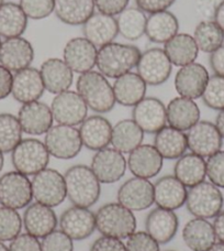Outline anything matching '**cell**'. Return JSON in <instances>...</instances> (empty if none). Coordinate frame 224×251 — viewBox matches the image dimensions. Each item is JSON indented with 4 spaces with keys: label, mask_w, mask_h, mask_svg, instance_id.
<instances>
[{
    "label": "cell",
    "mask_w": 224,
    "mask_h": 251,
    "mask_svg": "<svg viewBox=\"0 0 224 251\" xmlns=\"http://www.w3.org/2000/svg\"><path fill=\"white\" fill-rule=\"evenodd\" d=\"M23 132L30 136H42L53 127L54 118L51 107L40 100L23 104L18 113Z\"/></svg>",
    "instance_id": "obj_19"
},
{
    "label": "cell",
    "mask_w": 224,
    "mask_h": 251,
    "mask_svg": "<svg viewBox=\"0 0 224 251\" xmlns=\"http://www.w3.org/2000/svg\"><path fill=\"white\" fill-rule=\"evenodd\" d=\"M96 229L102 236L128 239L136 230V218L120 203H108L97 210Z\"/></svg>",
    "instance_id": "obj_4"
},
{
    "label": "cell",
    "mask_w": 224,
    "mask_h": 251,
    "mask_svg": "<svg viewBox=\"0 0 224 251\" xmlns=\"http://www.w3.org/2000/svg\"><path fill=\"white\" fill-rule=\"evenodd\" d=\"M89 251H127V247L121 239L102 236L95 240Z\"/></svg>",
    "instance_id": "obj_51"
},
{
    "label": "cell",
    "mask_w": 224,
    "mask_h": 251,
    "mask_svg": "<svg viewBox=\"0 0 224 251\" xmlns=\"http://www.w3.org/2000/svg\"><path fill=\"white\" fill-rule=\"evenodd\" d=\"M40 73L45 91L54 95L68 91L74 82V72L60 57H50L44 61L40 67Z\"/></svg>",
    "instance_id": "obj_25"
},
{
    "label": "cell",
    "mask_w": 224,
    "mask_h": 251,
    "mask_svg": "<svg viewBox=\"0 0 224 251\" xmlns=\"http://www.w3.org/2000/svg\"><path fill=\"white\" fill-rule=\"evenodd\" d=\"M28 26V17L20 4L3 2L0 6V37L11 39L21 37Z\"/></svg>",
    "instance_id": "obj_38"
},
{
    "label": "cell",
    "mask_w": 224,
    "mask_h": 251,
    "mask_svg": "<svg viewBox=\"0 0 224 251\" xmlns=\"http://www.w3.org/2000/svg\"><path fill=\"white\" fill-rule=\"evenodd\" d=\"M132 119L144 133L155 134L167 126L166 106L155 97H144L133 107Z\"/></svg>",
    "instance_id": "obj_16"
},
{
    "label": "cell",
    "mask_w": 224,
    "mask_h": 251,
    "mask_svg": "<svg viewBox=\"0 0 224 251\" xmlns=\"http://www.w3.org/2000/svg\"><path fill=\"white\" fill-rule=\"evenodd\" d=\"M51 110L54 122L60 125L79 126L88 117V106L75 91H65L53 98Z\"/></svg>",
    "instance_id": "obj_11"
},
{
    "label": "cell",
    "mask_w": 224,
    "mask_h": 251,
    "mask_svg": "<svg viewBox=\"0 0 224 251\" xmlns=\"http://www.w3.org/2000/svg\"><path fill=\"white\" fill-rule=\"evenodd\" d=\"M13 74L6 67L0 64V100L7 98L12 91Z\"/></svg>",
    "instance_id": "obj_52"
},
{
    "label": "cell",
    "mask_w": 224,
    "mask_h": 251,
    "mask_svg": "<svg viewBox=\"0 0 224 251\" xmlns=\"http://www.w3.org/2000/svg\"><path fill=\"white\" fill-rule=\"evenodd\" d=\"M3 2H4V0H0V6H1Z\"/></svg>",
    "instance_id": "obj_61"
},
{
    "label": "cell",
    "mask_w": 224,
    "mask_h": 251,
    "mask_svg": "<svg viewBox=\"0 0 224 251\" xmlns=\"http://www.w3.org/2000/svg\"><path fill=\"white\" fill-rule=\"evenodd\" d=\"M212 225L214 232H216L217 239L220 243H224V210L219 214L217 217H214V222Z\"/></svg>",
    "instance_id": "obj_55"
},
{
    "label": "cell",
    "mask_w": 224,
    "mask_h": 251,
    "mask_svg": "<svg viewBox=\"0 0 224 251\" xmlns=\"http://www.w3.org/2000/svg\"><path fill=\"white\" fill-rule=\"evenodd\" d=\"M172 71L173 64L165 51L159 48H151L142 52L136 65V73L150 86H159L167 82Z\"/></svg>",
    "instance_id": "obj_10"
},
{
    "label": "cell",
    "mask_w": 224,
    "mask_h": 251,
    "mask_svg": "<svg viewBox=\"0 0 224 251\" xmlns=\"http://www.w3.org/2000/svg\"><path fill=\"white\" fill-rule=\"evenodd\" d=\"M178 226L179 221L174 210L160 207L151 210L145 221L146 232L159 245L170 243L177 234Z\"/></svg>",
    "instance_id": "obj_26"
},
{
    "label": "cell",
    "mask_w": 224,
    "mask_h": 251,
    "mask_svg": "<svg viewBox=\"0 0 224 251\" xmlns=\"http://www.w3.org/2000/svg\"><path fill=\"white\" fill-rule=\"evenodd\" d=\"M182 240L191 251H208L216 244L217 237L208 219L195 217L183 226Z\"/></svg>",
    "instance_id": "obj_31"
},
{
    "label": "cell",
    "mask_w": 224,
    "mask_h": 251,
    "mask_svg": "<svg viewBox=\"0 0 224 251\" xmlns=\"http://www.w3.org/2000/svg\"><path fill=\"white\" fill-rule=\"evenodd\" d=\"M44 145L51 156L60 160L76 158L84 147L77 128L60 124L53 126L45 133Z\"/></svg>",
    "instance_id": "obj_7"
},
{
    "label": "cell",
    "mask_w": 224,
    "mask_h": 251,
    "mask_svg": "<svg viewBox=\"0 0 224 251\" xmlns=\"http://www.w3.org/2000/svg\"><path fill=\"white\" fill-rule=\"evenodd\" d=\"M66 196L74 206L89 208L95 205L101 194V183L90 167L77 164L64 174Z\"/></svg>",
    "instance_id": "obj_2"
},
{
    "label": "cell",
    "mask_w": 224,
    "mask_h": 251,
    "mask_svg": "<svg viewBox=\"0 0 224 251\" xmlns=\"http://www.w3.org/2000/svg\"><path fill=\"white\" fill-rule=\"evenodd\" d=\"M174 176L186 187L195 186L207 176V161L192 152L185 153L175 163Z\"/></svg>",
    "instance_id": "obj_36"
},
{
    "label": "cell",
    "mask_w": 224,
    "mask_h": 251,
    "mask_svg": "<svg viewBox=\"0 0 224 251\" xmlns=\"http://www.w3.org/2000/svg\"><path fill=\"white\" fill-rule=\"evenodd\" d=\"M50 156L44 142L35 138L22 139L11 152L13 168L26 176H34L46 169Z\"/></svg>",
    "instance_id": "obj_6"
},
{
    "label": "cell",
    "mask_w": 224,
    "mask_h": 251,
    "mask_svg": "<svg viewBox=\"0 0 224 251\" xmlns=\"http://www.w3.org/2000/svg\"><path fill=\"white\" fill-rule=\"evenodd\" d=\"M166 115L168 126L186 132L199 122L201 113L194 100L178 96L168 102Z\"/></svg>",
    "instance_id": "obj_28"
},
{
    "label": "cell",
    "mask_w": 224,
    "mask_h": 251,
    "mask_svg": "<svg viewBox=\"0 0 224 251\" xmlns=\"http://www.w3.org/2000/svg\"><path fill=\"white\" fill-rule=\"evenodd\" d=\"M141 53L136 46L113 41L98 49L96 67L107 78L115 79L136 67Z\"/></svg>",
    "instance_id": "obj_1"
},
{
    "label": "cell",
    "mask_w": 224,
    "mask_h": 251,
    "mask_svg": "<svg viewBox=\"0 0 224 251\" xmlns=\"http://www.w3.org/2000/svg\"><path fill=\"white\" fill-rule=\"evenodd\" d=\"M186 137L188 149L202 158H209L222 149L223 138L217 126L210 122L199 120L186 131Z\"/></svg>",
    "instance_id": "obj_12"
},
{
    "label": "cell",
    "mask_w": 224,
    "mask_h": 251,
    "mask_svg": "<svg viewBox=\"0 0 224 251\" xmlns=\"http://www.w3.org/2000/svg\"><path fill=\"white\" fill-rule=\"evenodd\" d=\"M3 165H4V156H3V153H2V152L0 151V172L2 171Z\"/></svg>",
    "instance_id": "obj_59"
},
{
    "label": "cell",
    "mask_w": 224,
    "mask_h": 251,
    "mask_svg": "<svg viewBox=\"0 0 224 251\" xmlns=\"http://www.w3.org/2000/svg\"><path fill=\"white\" fill-rule=\"evenodd\" d=\"M208 251H224V243H216Z\"/></svg>",
    "instance_id": "obj_58"
},
{
    "label": "cell",
    "mask_w": 224,
    "mask_h": 251,
    "mask_svg": "<svg viewBox=\"0 0 224 251\" xmlns=\"http://www.w3.org/2000/svg\"><path fill=\"white\" fill-rule=\"evenodd\" d=\"M116 25L121 37L129 41H136L145 35L146 13L137 7H128L116 16Z\"/></svg>",
    "instance_id": "obj_39"
},
{
    "label": "cell",
    "mask_w": 224,
    "mask_h": 251,
    "mask_svg": "<svg viewBox=\"0 0 224 251\" xmlns=\"http://www.w3.org/2000/svg\"><path fill=\"white\" fill-rule=\"evenodd\" d=\"M19 4L28 19L42 20L54 12V0H20Z\"/></svg>",
    "instance_id": "obj_44"
},
{
    "label": "cell",
    "mask_w": 224,
    "mask_h": 251,
    "mask_svg": "<svg viewBox=\"0 0 224 251\" xmlns=\"http://www.w3.org/2000/svg\"><path fill=\"white\" fill-rule=\"evenodd\" d=\"M144 140V132L133 119H123L112 127V148L121 153H131Z\"/></svg>",
    "instance_id": "obj_37"
},
{
    "label": "cell",
    "mask_w": 224,
    "mask_h": 251,
    "mask_svg": "<svg viewBox=\"0 0 224 251\" xmlns=\"http://www.w3.org/2000/svg\"><path fill=\"white\" fill-rule=\"evenodd\" d=\"M0 46H1V37H0Z\"/></svg>",
    "instance_id": "obj_62"
},
{
    "label": "cell",
    "mask_w": 224,
    "mask_h": 251,
    "mask_svg": "<svg viewBox=\"0 0 224 251\" xmlns=\"http://www.w3.org/2000/svg\"><path fill=\"white\" fill-rule=\"evenodd\" d=\"M209 72L200 63H190L179 67L175 75V89L179 96L198 100L202 96L203 91L209 80Z\"/></svg>",
    "instance_id": "obj_15"
},
{
    "label": "cell",
    "mask_w": 224,
    "mask_h": 251,
    "mask_svg": "<svg viewBox=\"0 0 224 251\" xmlns=\"http://www.w3.org/2000/svg\"><path fill=\"white\" fill-rule=\"evenodd\" d=\"M129 2L130 0H95V6L98 12L115 17L128 8Z\"/></svg>",
    "instance_id": "obj_49"
},
{
    "label": "cell",
    "mask_w": 224,
    "mask_h": 251,
    "mask_svg": "<svg viewBox=\"0 0 224 251\" xmlns=\"http://www.w3.org/2000/svg\"><path fill=\"white\" fill-rule=\"evenodd\" d=\"M42 251H74L73 239L64 231L54 230L42 239Z\"/></svg>",
    "instance_id": "obj_45"
},
{
    "label": "cell",
    "mask_w": 224,
    "mask_h": 251,
    "mask_svg": "<svg viewBox=\"0 0 224 251\" xmlns=\"http://www.w3.org/2000/svg\"><path fill=\"white\" fill-rule=\"evenodd\" d=\"M213 21L220 26L224 32V0L218 4L216 8V12H214Z\"/></svg>",
    "instance_id": "obj_56"
},
{
    "label": "cell",
    "mask_w": 224,
    "mask_h": 251,
    "mask_svg": "<svg viewBox=\"0 0 224 251\" xmlns=\"http://www.w3.org/2000/svg\"><path fill=\"white\" fill-rule=\"evenodd\" d=\"M201 98L209 108L219 111L224 109V77L216 74L210 76Z\"/></svg>",
    "instance_id": "obj_43"
},
{
    "label": "cell",
    "mask_w": 224,
    "mask_h": 251,
    "mask_svg": "<svg viewBox=\"0 0 224 251\" xmlns=\"http://www.w3.org/2000/svg\"><path fill=\"white\" fill-rule=\"evenodd\" d=\"M163 50L173 66L181 67L194 63L199 54L194 37L189 33H177L164 44Z\"/></svg>",
    "instance_id": "obj_34"
},
{
    "label": "cell",
    "mask_w": 224,
    "mask_h": 251,
    "mask_svg": "<svg viewBox=\"0 0 224 251\" xmlns=\"http://www.w3.org/2000/svg\"><path fill=\"white\" fill-rule=\"evenodd\" d=\"M45 92L40 70L26 67L13 74L11 95L20 104L37 101Z\"/></svg>",
    "instance_id": "obj_22"
},
{
    "label": "cell",
    "mask_w": 224,
    "mask_h": 251,
    "mask_svg": "<svg viewBox=\"0 0 224 251\" xmlns=\"http://www.w3.org/2000/svg\"><path fill=\"white\" fill-rule=\"evenodd\" d=\"M98 48L85 37L70 39L63 50V60L74 73L84 74L92 71L97 63Z\"/></svg>",
    "instance_id": "obj_18"
},
{
    "label": "cell",
    "mask_w": 224,
    "mask_h": 251,
    "mask_svg": "<svg viewBox=\"0 0 224 251\" xmlns=\"http://www.w3.org/2000/svg\"><path fill=\"white\" fill-rule=\"evenodd\" d=\"M83 33L98 49L113 42L119 34L115 17L95 12L83 25Z\"/></svg>",
    "instance_id": "obj_29"
},
{
    "label": "cell",
    "mask_w": 224,
    "mask_h": 251,
    "mask_svg": "<svg viewBox=\"0 0 224 251\" xmlns=\"http://www.w3.org/2000/svg\"><path fill=\"white\" fill-rule=\"evenodd\" d=\"M153 146L163 159L177 160L185 154L188 149L186 132L165 126L155 133Z\"/></svg>",
    "instance_id": "obj_35"
},
{
    "label": "cell",
    "mask_w": 224,
    "mask_h": 251,
    "mask_svg": "<svg viewBox=\"0 0 224 251\" xmlns=\"http://www.w3.org/2000/svg\"><path fill=\"white\" fill-rule=\"evenodd\" d=\"M9 251H42V246L39 238L26 232L20 234L11 241Z\"/></svg>",
    "instance_id": "obj_48"
},
{
    "label": "cell",
    "mask_w": 224,
    "mask_h": 251,
    "mask_svg": "<svg viewBox=\"0 0 224 251\" xmlns=\"http://www.w3.org/2000/svg\"><path fill=\"white\" fill-rule=\"evenodd\" d=\"M187 192V187L175 176H165L154 184V203L157 207L176 210L185 205Z\"/></svg>",
    "instance_id": "obj_27"
},
{
    "label": "cell",
    "mask_w": 224,
    "mask_h": 251,
    "mask_svg": "<svg viewBox=\"0 0 224 251\" xmlns=\"http://www.w3.org/2000/svg\"><path fill=\"white\" fill-rule=\"evenodd\" d=\"M23 130L19 119L12 114H0V151L11 153L22 140Z\"/></svg>",
    "instance_id": "obj_41"
},
{
    "label": "cell",
    "mask_w": 224,
    "mask_h": 251,
    "mask_svg": "<svg viewBox=\"0 0 224 251\" xmlns=\"http://www.w3.org/2000/svg\"><path fill=\"white\" fill-rule=\"evenodd\" d=\"M95 0H54L57 19L67 25H83L95 13Z\"/></svg>",
    "instance_id": "obj_32"
},
{
    "label": "cell",
    "mask_w": 224,
    "mask_h": 251,
    "mask_svg": "<svg viewBox=\"0 0 224 251\" xmlns=\"http://www.w3.org/2000/svg\"><path fill=\"white\" fill-rule=\"evenodd\" d=\"M60 228L73 240H84L96 230V214L89 208L73 206L61 215Z\"/></svg>",
    "instance_id": "obj_17"
},
{
    "label": "cell",
    "mask_w": 224,
    "mask_h": 251,
    "mask_svg": "<svg viewBox=\"0 0 224 251\" xmlns=\"http://www.w3.org/2000/svg\"><path fill=\"white\" fill-rule=\"evenodd\" d=\"M31 183L33 199L38 203L53 208L61 205L67 199L64 176L55 169L46 168L42 170L35 174Z\"/></svg>",
    "instance_id": "obj_8"
},
{
    "label": "cell",
    "mask_w": 224,
    "mask_h": 251,
    "mask_svg": "<svg viewBox=\"0 0 224 251\" xmlns=\"http://www.w3.org/2000/svg\"><path fill=\"white\" fill-rule=\"evenodd\" d=\"M216 8L217 6H214L212 0H197L196 2V10L204 20H211V18L214 17Z\"/></svg>",
    "instance_id": "obj_54"
},
{
    "label": "cell",
    "mask_w": 224,
    "mask_h": 251,
    "mask_svg": "<svg viewBox=\"0 0 224 251\" xmlns=\"http://www.w3.org/2000/svg\"><path fill=\"white\" fill-rule=\"evenodd\" d=\"M164 159L153 145H142L129 153L128 169L134 176L142 178L155 177L162 171Z\"/></svg>",
    "instance_id": "obj_21"
},
{
    "label": "cell",
    "mask_w": 224,
    "mask_h": 251,
    "mask_svg": "<svg viewBox=\"0 0 224 251\" xmlns=\"http://www.w3.org/2000/svg\"><path fill=\"white\" fill-rule=\"evenodd\" d=\"M175 2L176 0H135L136 7L149 15L168 10Z\"/></svg>",
    "instance_id": "obj_50"
},
{
    "label": "cell",
    "mask_w": 224,
    "mask_h": 251,
    "mask_svg": "<svg viewBox=\"0 0 224 251\" xmlns=\"http://www.w3.org/2000/svg\"><path fill=\"white\" fill-rule=\"evenodd\" d=\"M33 200L32 183L18 171L4 173L0 177V204L12 209L28 207Z\"/></svg>",
    "instance_id": "obj_9"
},
{
    "label": "cell",
    "mask_w": 224,
    "mask_h": 251,
    "mask_svg": "<svg viewBox=\"0 0 224 251\" xmlns=\"http://www.w3.org/2000/svg\"><path fill=\"white\" fill-rule=\"evenodd\" d=\"M223 195L211 182H201L187 192L186 207L192 216L202 219L217 217L222 212Z\"/></svg>",
    "instance_id": "obj_5"
},
{
    "label": "cell",
    "mask_w": 224,
    "mask_h": 251,
    "mask_svg": "<svg viewBox=\"0 0 224 251\" xmlns=\"http://www.w3.org/2000/svg\"><path fill=\"white\" fill-rule=\"evenodd\" d=\"M214 125L217 126L219 132H220L221 137L224 139V109L219 111L216 119V124Z\"/></svg>",
    "instance_id": "obj_57"
},
{
    "label": "cell",
    "mask_w": 224,
    "mask_h": 251,
    "mask_svg": "<svg viewBox=\"0 0 224 251\" xmlns=\"http://www.w3.org/2000/svg\"><path fill=\"white\" fill-rule=\"evenodd\" d=\"M0 251H9V248L2 243V241H0Z\"/></svg>",
    "instance_id": "obj_60"
},
{
    "label": "cell",
    "mask_w": 224,
    "mask_h": 251,
    "mask_svg": "<svg viewBox=\"0 0 224 251\" xmlns=\"http://www.w3.org/2000/svg\"><path fill=\"white\" fill-rule=\"evenodd\" d=\"M83 146L91 151H99L111 143L112 125L104 116H89L79 125Z\"/></svg>",
    "instance_id": "obj_24"
},
{
    "label": "cell",
    "mask_w": 224,
    "mask_h": 251,
    "mask_svg": "<svg viewBox=\"0 0 224 251\" xmlns=\"http://www.w3.org/2000/svg\"><path fill=\"white\" fill-rule=\"evenodd\" d=\"M90 168L100 183L112 184L124 176L128 164L123 153L114 148L107 147L92 156Z\"/></svg>",
    "instance_id": "obj_14"
},
{
    "label": "cell",
    "mask_w": 224,
    "mask_h": 251,
    "mask_svg": "<svg viewBox=\"0 0 224 251\" xmlns=\"http://www.w3.org/2000/svg\"><path fill=\"white\" fill-rule=\"evenodd\" d=\"M23 222L17 209L0 207V241H12L21 234Z\"/></svg>",
    "instance_id": "obj_42"
},
{
    "label": "cell",
    "mask_w": 224,
    "mask_h": 251,
    "mask_svg": "<svg viewBox=\"0 0 224 251\" xmlns=\"http://www.w3.org/2000/svg\"><path fill=\"white\" fill-rule=\"evenodd\" d=\"M207 176L218 187L224 188V151L220 150L207 160Z\"/></svg>",
    "instance_id": "obj_47"
},
{
    "label": "cell",
    "mask_w": 224,
    "mask_h": 251,
    "mask_svg": "<svg viewBox=\"0 0 224 251\" xmlns=\"http://www.w3.org/2000/svg\"><path fill=\"white\" fill-rule=\"evenodd\" d=\"M199 52L209 53L218 50L224 43V32L213 20H202L197 25L194 35Z\"/></svg>",
    "instance_id": "obj_40"
},
{
    "label": "cell",
    "mask_w": 224,
    "mask_h": 251,
    "mask_svg": "<svg viewBox=\"0 0 224 251\" xmlns=\"http://www.w3.org/2000/svg\"><path fill=\"white\" fill-rule=\"evenodd\" d=\"M177 17L168 10L151 13L146 19L145 35L151 42L165 44L178 33Z\"/></svg>",
    "instance_id": "obj_33"
},
{
    "label": "cell",
    "mask_w": 224,
    "mask_h": 251,
    "mask_svg": "<svg viewBox=\"0 0 224 251\" xmlns=\"http://www.w3.org/2000/svg\"><path fill=\"white\" fill-rule=\"evenodd\" d=\"M22 222L28 234L42 239L54 231L58 225V219L53 208L38 201L25 207Z\"/></svg>",
    "instance_id": "obj_23"
},
{
    "label": "cell",
    "mask_w": 224,
    "mask_h": 251,
    "mask_svg": "<svg viewBox=\"0 0 224 251\" xmlns=\"http://www.w3.org/2000/svg\"><path fill=\"white\" fill-rule=\"evenodd\" d=\"M77 92L86 102L88 108L97 114H107L114 108L115 98L112 85L98 71L80 74L76 82Z\"/></svg>",
    "instance_id": "obj_3"
},
{
    "label": "cell",
    "mask_w": 224,
    "mask_h": 251,
    "mask_svg": "<svg viewBox=\"0 0 224 251\" xmlns=\"http://www.w3.org/2000/svg\"><path fill=\"white\" fill-rule=\"evenodd\" d=\"M112 88L118 104L134 107L145 97L147 85L137 73L130 72L115 78Z\"/></svg>",
    "instance_id": "obj_30"
},
{
    "label": "cell",
    "mask_w": 224,
    "mask_h": 251,
    "mask_svg": "<svg viewBox=\"0 0 224 251\" xmlns=\"http://www.w3.org/2000/svg\"><path fill=\"white\" fill-rule=\"evenodd\" d=\"M127 251H159V244L146 231H135L125 244Z\"/></svg>",
    "instance_id": "obj_46"
},
{
    "label": "cell",
    "mask_w": 224,
    "mask_h": 251,
    "mask_svg": "<svg viewBox=\"0 0 224 251\" xmlns=\"http://www.w3.org/2000/svg\"><path fill=\"white\" fill-rule=\"evenodd\" d=\"M167 251H172V250H167Z\"/></svg>",
    "instance_id": "obj_63"
},
{
    "label": "cell",
    "mask_w": 224,
    "mask_h": 251,
    "mask_svg": "<svg viewBox=\"0 0 224 251\" xmlns=\"http://www.w3.org/2000/svg\"><path fill=\"white\" fill-rule=\"evenodd\" d=\"M116 199L132 212H141L154 204V184L147 178L131 177L120 186Z\"/></svg>",
    "instance_id": "obj_13"
},
{
    "label": "cell",
    "mask_w": 224,
    "mask_h": 251,
    "mask_svg": "<svg viewBox=\"0 0 224 251\" xmlns=\"http://www.w3.org/2000/svg\"><path fill=\"white\" fill-rule=\"evenodd\" d=\"M34 55L33 46L22 37L6 39L0 46V64L15 73L30 67Z\"/></svg>",
    "instance_id": "obj_20"
},
{
    "label": "cell",
    "mask_w": 224,
    "mask_h": 251,
    "mask_svg": "<svg viewBox=\"0 0 224 251\" xmlns=\"http://www.w3.org/2000/svg\"><path fill=\"white\" fill-rule=\"evenodd\" d=\"M209 62L214 74L224 77V44L210 54Z\"/></svg>",
    "instance_id": "obj_53"
}]
</instances>
